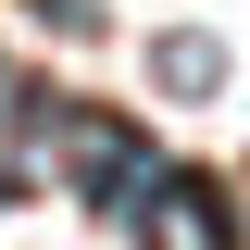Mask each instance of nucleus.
Returning a JSON list of instances; mask_svg holds the SVG:
<instances>
[{"mask_svg":"<svg viewBox=\"0 0 250 250\" xmlns=\"http://www.w3.org/2000/svg\"><path fill=\"white\" fill-rule=\"evenodd\" d=\"M163 88H188V100H200V88H213V75H225V50H213V38H163Z\"/></svg>","mask_w":250,"mask_h":250,"instance_id":"nucleus-3","label":"nucleus"},{"mask_svg":"<svg viewBox=\"0 0 250 250\" xmlns=\"http://www.w3.org/2000/svg\"><path fill=\"white\" fill-rule=\"evenodd\" d=\"M125 238H163V250H238V213H225L213 175H150V200H138Z\"/></svg>","mask_w":250,"mask_h":250,"instance_id":"nucleus-2","label":"nucleus"},{"mask_svg":"<svg viewBox=\"0 0 250 250\" xmlns=\"http://www.w3.org/2000/svg\"><path fill=\"white\" fill-rule=\"evenodd\" d=\"M50 150H62V175H75V200H100V225H138V200H150V138L125 113H62Z\"/></svg>","mask_w":250,"mask_h":250,"instance_id":"nucleus-1","label":"nucleus"}]
</instances>
